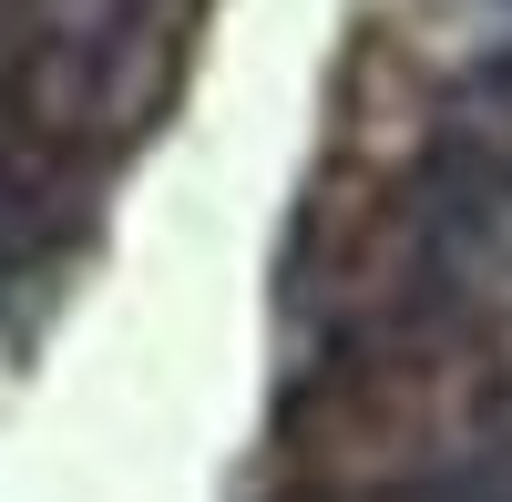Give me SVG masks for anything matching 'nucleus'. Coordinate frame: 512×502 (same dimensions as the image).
Returning a JSON list of instances; mask_svg holds the SVG:
<instances>
[{"label": "nucleus", "instance_id": "1", "mask_svg": "<svg viewBox=\"0 0 512 502\" xmlns=\"http://www.w3.org/2000/svg\"><path fill=\"white\" fill-rule=\"evenodd\" d=\"M134 11L144 0H31V31L41 52H113V41H134Z\"/></svg>", "mask_w": 512, "mask_h": 502}]
</instances>
